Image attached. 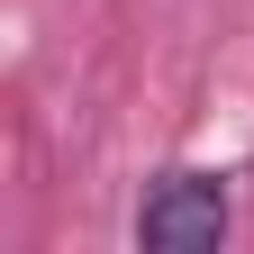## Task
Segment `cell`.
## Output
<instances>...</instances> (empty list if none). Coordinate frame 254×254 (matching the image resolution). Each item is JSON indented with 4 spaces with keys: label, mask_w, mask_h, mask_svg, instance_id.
<instances>
[{
    "label": "cell",
    "mask_w": 254,
    "mask_h": 254,
    "mask_svg": "<svg viewBox=\"0 0 254 254\" xmlns=\"http://www.w3.org/2000/svg\"><path fill=\"white\" fill-rule=\"evenodd\" d=\"M218 236H227V173L182 164L136 200V245H154V254H200Z\"/></svg>",
    "instance_id": "cell-1"
}]
</instances>
